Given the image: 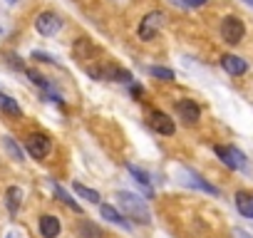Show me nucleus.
<instances>
[{
    "instance_id": "1",
    "label": "nucleus",
    "mask_w": 253,
    "mask_h": 238,
    "mask_svg": "<svg viewBox=\"0 0 253 238\" xmlns=\"http://www.w3.org/2000/svg\"><path fill=\"white\" fill-rule=\"evenodd\" d=\"M117 203L129 213L137 223H152V213H149V208H147V203L139 198V196H134V194H129V191H119L117 194Z\"/></svg>"
},
{
    "instance_id": "2",
    "label": "nucleus",
    "mask_w": 253,
    "mask_h": 238,
    "mask_svg": "<svg viewBox=\"0 0 253 238\" xmlns=\"http://www.w3.org/2000/svg\"><path fill=\"white\" fill-rule=\"evenodd\" d=\"M243 35H246V25H243L241 18L228 15V18L221 20V38H223L228 45H238V42L243 40Z\"/></svg>"
},
{
    "instance_id": "3",
    "label": "nucleus",
    "mask_w": 253,
    "mask_h": 238,
    "mask_svg": "<svg viewBox=\"0 0 253 238\" xmlns=\"http://www.w3.org/2000/svg\"><path fill=\"white\" fill-rule=\"evenodd\" d=\"M60 28H62V20H60L55 13H50V10H45V13H40V15L35 18V30H38L40 35H45V38L57 35Z\"/></svg>"
},
{
    "instance_id": "4",
    "label": "nucleus",
    "mask_w": 253,
    "mask_h": 238,
    "mask_svg": "<svg viewBox=\"0 0 253 238\" xmlns=\"http://www.w3.org/2000/svg\"><path fill=\"white\" fill-rule=\"evenodd\" d=\"M162 25H164V13L154 10V13L144 15V20L139 23V38H142V40H152V38L159 33Z\"/></svg>"
},
{
    "instance_id": "5",
    "label": "nucleus",
    "mask_w": 253,
    "mask_h": 238,
    "mask_svg": "<svg viewBox=\"0 0 253 238\" xmlns=\"http://www.w3.org/2000/svg\"><path fill=\"white\" fill-rule=\"evenodd\" d=\"M50 149H52V142H50L45 134H33V137L28 139V152H30L35 159H45V157L50 154Z\"/></svg>"
},
{
    "instance_id": "6",
    "label": "nucleus",
    "mask_w": 253,
    "mask_h": 238,
    "mask_svg": "<svg viewBox=\"0 0 253 238\" xmlns=\"http://www.w3.org/2000/svg\"><path fill=\"white\" fill-rule=\"evenodd\" d=\"M176 109H179V117L184 119L186 124H196L201 119V109H199V104L194 99H181Z\"/></svg>"
},
{
    "instance_id": "7",
    "label": "nucleus",
    "mask_w": 253,
    "mask_h": 238,
    "mask_svg": "<svg viewBox=\"0 0 253 238\" xmlns=\"http://www.w3.org/2000/svg\"><path fill=\"white\" fill-rule=\"evenodd\" d=\"M221 65H223V70H226L228 75H233V77L246 75V70H248V62H246L243 57H238V55H223V57H221Z\"/></svg>"
},
{
    "instance_id": "8",
    "label": "nucleus",
    "mask_w": 253,
    "mask_h": 238,
    "mask_svg": "<svg viewBox=\"0 0 253 238\" xmlns=\"http://www.w3.org/2000/svg\"><path fill=\"white\" fill-rule=\"evenodd\" d=\"M152 127H154L159 134H164V137H171V134L176 132L174 122H171L167 114H162V112H154V114H152Z\"/></svg>"
},
{
    "instance_id": "9",
    "label": "nucleus",
    "mask_w": 253,
    "mask_h": 238,
    "mask_svg": "<svg viewBox=\"0 0 253 238\" xmlns=\"http://www.w3.org/2000/svg\"><path fill=\"white\" fill-rule=\"evenodd\" d=\"M60 218L57 216H42L40 218V233H42V238H57L60 236Z\"/></svg>"
},
{
    "instance_id": "10",
    "label": "nucleus",
    "mask_w": 253,
    "mask_h": 238,
    "mask_svg": "<svg viewBox=\"0 0 253 238\" xmlns=\"http://www.w3.org/2000/svg\"><path fill=\"white\" fill-rule=\"evenodd\" d=\"M236 208H238L241 216L253 218V196H251L248 191H238V194H236Z\"/></svg>"
},
{
    "instance_id": "11",
    "label": "nucleus",
    "mask_w": 253,
    "mask_h": 238,
    "mask_svg": "<svg viewBox=\"0 0 253 238\" xmlns=\"http://www.w3.org/2000/svg\"><path fill=\"white\" fill-rule=\"evenodd\" d=\"M99 213H102V218H107V221H112V223H124L122 213H119L114 206H109V203H102V206H99ZM124 226H126V223H124Z\"/></svg>"
},
{
    "instance_id": "12",
    "label": "nucleus",
    "mask_w": 253,
    "mask_h": 238,
    "mask_svg": "<svg viewBox=\"0 0 253 238\" xmlns=\"http://www.w3.org/2000/svg\"><path fill=\"white\" fill-rule=\"evenodd\" d=\"M0 109L8 112V114H13V117L20 114V104H18L13 97H8V94H0Z\"/></svg>"
},
{
    "instance_id": "13",
    "label": "nucleus",
    "mask_w": 253,
    "mask_h": 238,
    "mask_svg": "<svg viewBox=\"0 0 253 238\" xmlns=\"http://www.w3.org/2000/svg\"><path fill=\"white\" fill-rule=\"evenodd\" d=\"M189 179H191V181H189L191 186H196V189H201V191H206V194H213V196H218V189H216V186H211V184H206V181H204L201 176H196L194 171H189Z\"/></svg>"
},
{
    "instance_id": "14",
    "label": "nucleus",
    "mask_w": 253,
    "mask_h": 238,
    "mask_svg": "<svg viewBox=\"0 0 253 238\" xmlns=\"http://www.w3.org/2000/svg\"><path fill=\"white\" fill-rule=\"evenodd\" d=\"M52 189H55V196H57L60 201H65V203H67V206H70L72 211H77V213H82V208H80V203H75V198H72V196H70V194H67V191H65L62 186H57V184H52Z\"/></svg>"
},
{
    "instance_id": "15",
    "label": "nucleus",
    "mask_w": 253,
    "mask_h": 238,
    "mask_svg": "<svg viewBox=\"0 0 253 238\" xmlns=\"http://www.w3.org/2000/svg\"><path fill=\"white\" fill-rule=\"evenodd\" d=\"M75 194L77 196H82V198H87V201H92V203H99V194L94 191V189H87L84 184H75Z\"/></svg>"
},
{
    "instance_id": "16",
    "label": "nucleus",
    "mask_w": 253,
    "mask_h": 238,
    "mask_svg": "<svg viewBox=\"0 0 253 238\" xmlns=\"http://www.w3.org/2000/svg\"><path fill=\"white\" fill-rule=\"evenodd\" d=\"M149 75H152V77H157V79H164V82H174V72H171V70H167V67H159V65L149 67Z\"/></svg>"
},
{
    "instance_id": "17",
    "label": "nucleus",
    "mask_w": 253,
    "mask_h": 238,
    "mask_svg": "<svg viewBox=\"0 0 253 238\" xmlns=\"http://www.w3.org/2000/svg\"><path fill=\"white\" fill-rule=\"evenodd\" d=\"M20 198H23V191H20L18 186H10V189H8V206H10V211H18Z\"/></svg>"
},
{
    "instance_id": "18",
    "label": "nucleus",
    "mask_w": 253,
    "mask_h": 238,
    "mask_svg": "<svg viewBox=\"0 0 253 238\" xmlns=\"http://www.w3.org/2000/svg\"><path fill=\"white\" fill-rule=\"evenodd\" d=\"M228 154H231V159H233V166L236 169H241V171H246V157H243V152H238L236 147H228Z\"/></svg>"
},
{
    "instance_id": "19",
    "label": "nucleus",
    "mask_w": 253,
    "mask_h": 238,
    "mask_svg": "<svg viewBox=\"0 0 253 238\" xmlns=\"http://www.w3.org/2000/svg\"><path fill=\"white\" fill-rule=\"evenodd\" d=\"M3 144H5V149L10 152V157H13L15 161H23V149H20V147H18V144H15L10 137H5V139H3Z\"/></svg>"
},
{
    "instance_id": "20",
    "label": "nucleus",
    "mask_w": 253,
    "mask_h": 238,
    "mask_svg": "<svg viewBox=\"0 0 253 238\" xmlns=\"http://www.w3.org/2000/svg\"><path fill=\"white\" fill-rule=\"evenodd\" d=\"M216 154H218V159H221L228 169H236V166H233V159H231V154H228V147H216Z\"/></svg>"
},
{
    "instance_id": "21",
    "label": "nucleus",
    "mask_w": 253,
    "mask_h": 238,
    "mask_svg": "<svg viewBox=\"0 0 253 238\" xmlns=\"http://www.w3.org/2000/svg\"><path fill=\"white\" fill-rule=\"evenodd\" d=\"M129 174L137 179V181H142V184H149V176H147V171H142V169H137L134 164H129Z\"/></svg>"
},
{
    "instance_id": "22",
    "label": "nucleus",
    "mask_w": 253,
    "mask_h": 238,
    "mask_svg": "<svg viewBox=\"0 0 253 238\" xmlns=\"http://www.w3.org/2000/svg\"><path fill=\"white\" fill-rule=\"evenodd\" d=\"M82 231H84L89 238H99V236H102V231H97L92 223H82Z\"/></svg>"
},
{
    "instance_id": "23",
    "label": "nucleus",
    "mask_w": 253,
    "mask_h": 238,
    "mask_svg": "<svg viewBox=\"0 0 253 238\" xmlns=\"http://www.w3.org/2000/svg\"><path fill=\"white\" fill-rule=\"evenodd\" d=\"M184 5H189V8H204L206 0H184Z\"/></svg>"
},
{
    "instance_id": "24",
    "label": "nucleus",
    "mask_w": 253,
    "mask_h": 238,
    "mask_svg": "<svg viewBox=\"0 0 253 238\" xmlns=\"http://www.w3.org/2000/svg\"><path fill=\"white\" fill-rule=\"evenodd\" d=\"M33 57H35V60H42V62H52V57H50V55H45V52H35Z\"/></svg>"
},
{
    "instance_id": "25",
    "label": "nucleus",
    "mask_w": 253,
    "mask_h": 238,
    "mask_svg": "<svg viewBox=\"0 0 253 238\" xmlns=\"http://www.w3.org/2000/svg\"><path fill=\"white\" fill-rule=\"evenodd\" d=\"M238 238H251L248 233H243V231H238Z\"/></svg>"
},
{
    "instance_id": "26",
    "label": "nucleus",
    "mask_w": 253,
    "mask_h": 238,
    "mask_svg": "<svg viewBox=\"0 0 253 238\" xmlns=\"http://www.w3.org/2000/svg\"><path fill=\"white\" fill-rule=\"evenodd\" d=\"M243 3H246V5H251V8H253V0H243Z\"/></svg>"
},
{
    "instance_id": "27",
    "label": "nucleus",
    "mask_w": 253,
    "mask_h": 238,
    "mask_svg": "<svg viewBox=\"0 0 253 238\" xmlns=\"http://www.w3.org/2000/svg\"><path fill=\"white\" fill-rule=\"evenodd\" d=\"M10 3H18V0H10Z\"/></svg>"
},
{
    "instance_id": "28",
    "label": "nucleus",
    "mask_w": 253,
    "mask_h": 238,
    "mask_svg": "<svg viewBox=\"0 0 253 238\" xmlns=\"http://www.w3.org/2000/svg\"><path fill=\"white\" fill-rule=\"evenodd\" d=\"M8 238H15V236H8Z\"/></svg>"
}]
</instances>
